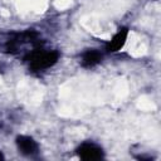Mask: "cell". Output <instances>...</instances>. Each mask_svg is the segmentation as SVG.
I'll return each instance as SVG.
<instances>
[{
  "mask_svg": "<svg viewBox=\"0 0 161 161\" xmlns=\"http://www.w3.org/2000/svg\"><path fill=\"white\" fill-rule=\"evenodd\" d=\"M59 59V53L57 50L43 49V48H34L28 57L29 68L35 72L47 70L52 68Z\"/></svg>",
  "mask_w": 161,
  "mask_h": 161,
  "instance_id": "6da1fadb",
  "label": "cell"
},
{
  "mask_svg": "<svg viewBox=\"0 0 161 161\" xmlns=\"http://www.w3.org/2000/svg\"><path fill=\"white\" fill-rule=\"evenodd\" d=\"M3 158H4V155H3L1 152H0V160H3Z\"/></svg>",
  "mask_w": 161,
  "mask_h": 161,
  "instance_id": "8992f818",
  "label": "cell"
},
{
  "mask_svg": "<svg viewBox=\"0 0 161 161\" xmlns=\"http://www.w3.org/2000/svg\"><path fill=\"white\" fill-rule=\"evenodd\" d=\"M103 59V54L98 50V49H87L80 54L79 58V64L83 68H94L96 65H98Z\"/></svg>",
  "mask_w": 161,
  "mask_h": 161,
  "instance_id": "5b68a950",
  "label": "cell"
},
{
  "mask_svg": "<svg viewBox=\"0 0 161 161\" xmlns=\"http://www.w3.org/2000/svg\"><path fill=\"white\" fill-rule=\"evenodd\" d=\"M128 38V29L127 28H119L113 36L111 38V40L107 43L106 45V50L108 53H116L118 50H121L123 48V45L126 44Z\"/></svg>",
  "mask_w": 161,
  "mask_h": 161,
  "instance_id": "277c9868",
  "label": "cell"
},
{
  "mask_svg": "<svg viewBox=\"0 0 161 161\" xmlns=\"http://www.w3.org/2000/svg\"><path fill=\"white\" fill-rule=\"evenodd\" d=\"M77 155L79 158L86 161H96L103 158V150L99 145L92 142V141H84L75 148Z\"/></svg>",
  "mask_w": 161,
  "mask_h": 161,
  "instance_id": "7a4b0ae2",
  "label": "cell"
},
{
  "mask_svg": "<svg viewBox=\"0 0 161 161\" xmlns=\"http://www.w3.org/2000/svg\"><path fill=\"white\" fill-rule=\"evenodd\" d=\"M15 145L18 151L26 157H34L39 153V143L28 135H19L15 138Z\"/></svg>",
  "mask_w": 161,
  "mask_h": 161,
  "instance_id": "3957f363",
  "label": "cell"
}]
</instances>
